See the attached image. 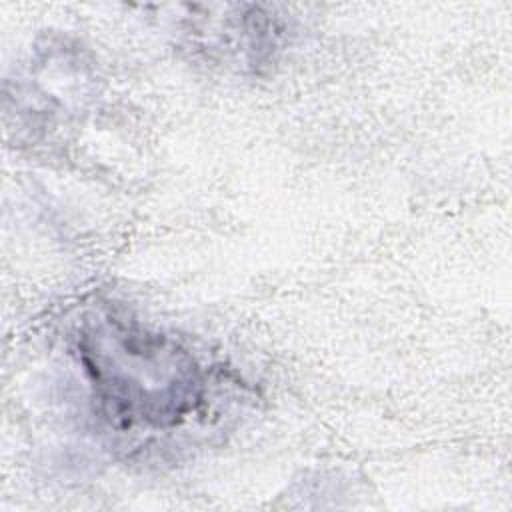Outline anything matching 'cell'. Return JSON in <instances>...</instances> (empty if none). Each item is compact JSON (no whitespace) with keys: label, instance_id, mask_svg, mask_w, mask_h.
Instances as JSON below:
<instances>
[{"label":"cell","instance_id":"6da1fadb","mask_svg":"<svg viewBox=\"0 0 512 512\" xmlns=\"http://www.w3.org/2000/svg\"><path fill=\"white\" fill-rule=\"evenodd\" d=\"M96 410L120 430H172L204 402L196 358L174 338L114 314L88 318L74 336Z\"/></svg>","mask_w":512,"mask_h":512}]
</instances>
